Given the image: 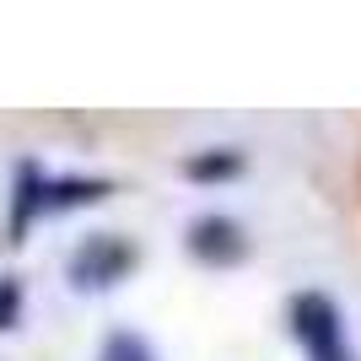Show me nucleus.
I'll use <instances>...</instances> for the list:
<instances>
[{"label":"nucleus","instance_id":"obj_2","mask_svg":"<svg viewBox=\"0 0 361 361\" xmlns=\"http://www.w3.org/2000/svg\"><path fill=\"white\" fill-rule=\"evenodd\" d=\"M135 259H140V248L130 238H119V232H97V238H87L71 254V286L108 291V286H119L124 275L135 270Z\"/></svg>","mask_w":361,"mask_h":361},{"label":"nucleus","instance_id":"obj_6","mask_svg":"<svg viewBox=\"0 0 361 361\" xmlns=\"http://www.w3.org/2000/svg\"><path fill=\"white\" fill-rule=\"evenodd\" d=\"M238 173H243V151H232V146L183 157V178H200V183H221V178H238Z\"/></svg>","mask_w":361,"mask_h":361},{"label":"nucleus","instance_id":"obj_4","mask_svg":"<svg viewBox=\"0 0 361 361\" xmlns=\"http://www.w3.org/2000/svg\"><path fill=\"white\" fill-rule=\"evenodd\" d=\"M38 211H44V173H38V162H22L16 167V200H11V243L27 238Z\"/></svg>","mask_w":361,"mask_h":361},{"label":"nucleus","instance_id":"obj_5","mask_svg":"<svg viewBox=\"0 0 361 361\" xmlns=\"http://www.w3.org/2000/svg\"><path fill=\"white\" fill-rule=\"evenodd\" d=\"M114 195L108 178H44V211H71V205H97Z\"/></svg>","mask_w":361,"mask_h":361},{"label":"nucleus","instance_id":"obj_8","mask_svg":"<svg viewBox=\"0 0 361 361\" xmlns=\"http://www.w3.org/2000/svg\"><path fill=\"white\" fill-rule=\"evenodd\" d=\"M16 313H22V281H16V275H0V334L16 324Z\"/></svg>","mask_w":361,"mask_h":361},{"label":"nucleus","instance_id":"obj_7","mask_svg":"<svg viewBox=\"0 0 361 361\" xmlns=\"http://www.w3.org/2000/svg\"><path fill=\"white\" fill-rule=\"evenodd\" d=\"M97 361H157V350H151L135 329H114L103 340V350H97Z\"/></svg>","mask_w":361,"mask_h":361},{"label":"nucleus","instance_id":"obj_3","mask_svg":"<svg viewBox=\"0 0 361 361\" xmlns=\"http://www.w3.org/2000/svg\"><path fill=\"white\" fill-rule=\"evenodd\" d=\"M183 248H189V259H200V264L226 270V264H238V259L248 254V232H243L232 216H200V221H189Z\"/></svg>","mask_w":361,"mask_h":361},{"label":"nucleus","instance_id":"obj_1","mask_svg":"<svg viewBox=\"0 0 361 361\" xmlns=\"http://www.w3.org/2000/svg\"><path fill=\"white\" fill-rule=\"evenodd\" d=\"M291 334L302 340L307 361H356L345 345V324H340V307L324 291H297L291 297Z\"/></svg>","mask_w":361,"mask_h":361}]
</instances>
